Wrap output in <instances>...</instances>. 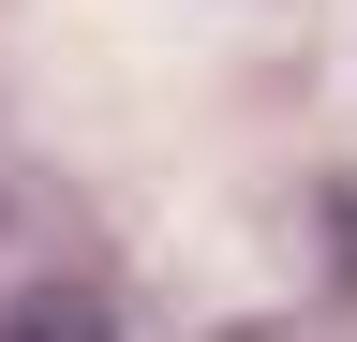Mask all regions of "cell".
<instances>
[{"label":"cell","mask_w":357,"mask_h":342,"mask_svg":"<svg viewBox=\"0 0 357 342\" xmlns=\"http://www.w3.org/2000/svg\"><path fill=\"white\" fill-rule=\"evenodd\" d=\"M0 342H105V297H75V283H30L15 313H0Z\"/></svg>","instance_id":"cell-1"}]
</instances>
